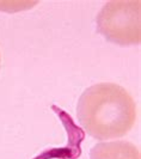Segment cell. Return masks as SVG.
<instances>
[{
    "mask_svg": "<svg viewBox=\"0 0 141 159\" xmlns=\"http://www.w3.org/2000/svg\"><path fill=\"white\" fill-rule=\"evenodd\" d=\"M78 121L89 135L110 140L125 135L136 120V105L127 90L114 83L86 89L77 105Z\"/></svg>",
    "mask_w": 141,
    "mask_h": 159,
    "instance_id": "6da1fadb",
    "label": "cell"
},
{
    "mask_svg": "<svg viewBox=\"0 0 141 159\" xmlns=\"http://www.w3.org/2000/svg\"><path fill=\"white\" fill-rule=\"evenodd\" d=\"M140 0H114L97 15V30L105 40L118 46H134L141 41Z\"/></svg>",
    "mask_w": 141,
    "mask_h": 159,
    "instance_id": "7a4b0ae2",
    "label": "cell"
},
{
    "mask_svg": "<svg viewBox=\"0 0 141 159\" xmlns=\"http://www.w3.org/2000/svg\"><path fill=\"white\" fill-rule=\"evenodd\" d=\"M90 159H140V151L128 141L99 143L91 148Z\"/></svg>",
    "mask_w": 141,
    "mask_h": 159,
    "instance_id": "3957f363",
    "label": "cell"
},
{
    "mask_svg": "<svg viewBox=\"0 0 141 159\" xmlns=\"http://www.w3.org/2000/svg\"><path fill=\"white\" fill-rule=\"evenodd\" d=\"M0 64H1V56H0Z\"/></svg>",
    "mask_w": 141,
    "mask_h": 159,
    "instance_id": "277c9868",
    "label": "cell"
}]
</instances>
